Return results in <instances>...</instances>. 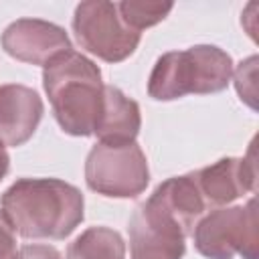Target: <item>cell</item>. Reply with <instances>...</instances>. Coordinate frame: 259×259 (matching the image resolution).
<instances>
[{
    "instance_id": "5b68a950",
    "label": "cell",
    "mask_w": 259,
    "mask_h": 259,
    "mask_svg": "<svg viewBox=\"0 0 259 259\" xmlns=\"http://www.w3.org/2000/svg\"><path fill=\"white\" fill-rule=\"evenodd\" d=\"M87 186L109 198H136L150 182L146 154L136 142H97L85 160Z\"/></svg>"
},
{
    "instance_id": "2e32d148",
    "label": "cell",
    "mask_w": 259,
    "mask_h": 259,
    "mask_svg": "<svg viewBox=\"0 0 259 259\" xmlns=\"http://www.w3.org/2000/svg\"><path fill=\"white\" fill-rule=\"evenodd\" d=\"M16 259H61V253L51 245H24L18 249Z\"/></svg>"
},
{
    "instance_id": "9a60e30c",
    "label": "cell",
    "mask_w": 259,
    "mask_h": 259,
    "mask_svg": "<svg viewBox=\"0 0 259 259\" xmlns=\"http://www.w3.org/2000/svg\"><path fill=\"white\" fill-rule=\"evenodd\" d=\"M16 233L0 208V259H16Z\"/></svg>"
},
{
    "instance_id": "8992f818",
    "label": "cell",
    "mask_w": 259,
    "mask_h": 259,
    "mask_svg": "<svg viewBox=\"0 0 259 259\" xmlns=\"http://www.w3.org/2000/svg\"><path fill=\"white\" fill-rule=\"evenodd\" d=\"M73 32L81 49L105 63H121L132 57L142 34L132 30L119 16L117 2L87 0L77 4Z\"/></svg>"
},
{
    "instance_id": "277c9868",
    "label": "cell",
    "mask_w": 259,
    "mask_h": 259,
    "mask_svg": "<svg viewBox=\"0 0 259 259\" xmlns=\"http://www.w3.org/2000/svg\"><path fill=\"white\" fill-rule=\"evenodd\" d=\"M196 251L206 259H243L259 257L257 202L251 198L245 206H219L204 214L192 229Z\"/></svg>"
},
{
    "instance_id": "5bb4252c",
    "label": "cell",
    "mask_w": 259,
    "mask_h": 259,
    "mask_svg": "<svg viewBox=\"0 0 259 259\" xmlns=\"http://www.w3.org/2000/svg\"><path fill=\"white\" fill-rule=\"evenodd\" d=\"M255 71H257V57H249L247 61H241L235 71V87L241 95V101H247L253 109L255 105Z\"/></svg>"
},
{
    "instance_id": "7a4b0ae2",
    "label": "cell",
    "mask_w": 259,
    "mask_h": 259,
    "mask_svg": "<svg viewBox=\"0 0 259 259\" xmlns=\"http://www.w3.org/2000/svg\"><path fill=\"white\" fill-rule=\"evenodd\" d=\"M42 87L61 130L69 136H93L103 111L99 67L77 51H67L42 67Z\"/></svg>"
},
{
    "instance_id": "9c48e42d",
    "label": "cell",
    "mask_w": 259,
    "mask_h": 259,
    "mask_svg": "<svg viewBox=\"0 0 259 259\" xmlns=\"http://www.w3.org/2000/svg\"><path fill=\"white\" fill-rule=\"evenodd\" d=\"M206 206H223L257 188L255 148L243 158H221L219 162L190 172Z\"/></svg>"
},
{
    "instance_id": "ba28073f",
    "label": "cell",
    "mask_w": 259,
    "mask_h": 259,
    "mask_svg": "<svg viewBox=\"0 0 259 259\" xmlns=\"http://www.w3.org/2000/svg\"><path fill=\"white\" fill-rule=\"evenodd\" d=\"M0 42L12 59L42 67L61 53L73 49L63 26L40 18H18L10 22Z\"/></svg>"
},
{
    "instance_id": "6da1fadb",
    "label": "cell",
    "mask_w": 259,
    "mask_h": 259,
    "mask_svg": "<svg viewBox=\"0 0 259 259\" xmlns=\"http://www.w3.org/2000/svg\"><path fill=\"white\" fill-rule=\"evenodd\" d=\"M0 208L22 239H65L85 217L81 190L59 178H18L0 196Z\"/></svg>"
},
{
    "instance_id": "30bf717a",
    "label": "cell",
    "mask_w": 259,
    "mask_h": 259,
    "mask_svg": "<svg viewBox=\"0 0 259 259\" xmlns=\"http://www.w3.org/2000/svg\"><path fill=\"white\" fill-rule=\"evenodd\" d=\"M40 95L20 83L0 85V142L4 146H22L36 132L42 119Z\"/></svg>"
},
{
    "instance_id": "52a82bcc",
    "label": "cell",
    "mask_w": 259,
    "mask_h": 259,
    "mask_svg": "<svg viewBox=\"0 0 259 259\" xmlns=\"http://www.w3.org/2000/svg\"><path fill=\"white\" fill-rule=\"evenodd\" d=\"M127 231L132 259H182L190 235L154 192L136 206Z\"/></svg>"
},
{
    "instance_id": "8fae6325",
    "label": "cell",
    "mask_w": 259,
    "mask_h": 259,
    "mask_svg": "<svg viewBox=\"0 0 259 259\" xmlns=\"http://www.w3.org/2000/svg\"><path fill=\"white\" fill-rule=\"evenodd\" d=\"M142 125L140 105L130 99L121 89L105 85L103 89V111L97 121L93 136L105 144H125L136 142Z\"/></svg>"
},
{
    "instance_id": "7c38bea8",
    "label": "cell",
    "mask_w": 259,
    "mask_h": 259,
    "mask_svg": "<svg viewBox=\"0 0 259 259\" xmlns=\"http://www.w3.org/2000/svg\"><path fill=\"white\" fill-rule=\"evenodd\" d=\"M67 259H125V243L109 227H89L69 245Z\"/></svg>"
},
{
    "instance_id": "3957f363",
    "label": "cell",
    "mask_w": 259,
    "mask_h": 259,
    "mask_svg": "<svg viewBox=\"0 0 259 259\" xmlns=\"http://www.w3.org/2000/svg\"><path fill=\"white\" fill-rule=\"evenodd\" d=\"M233 59L214 45H194L164 53L148 79V95L156 101H174L184 95H208L227 89Z\"/></svg>"
},
{
    "instance_id": "4fadbf2b",
    "label": "cell",
    "mask_w": 259,
    "mask_h": 259,
    "mask_svg": "<svg viewBox=\"0 0 259 259\" xmlns=\"http://www.w3.org/2000/svg\"><path fill=\"white\" fill-rule=\"evenodd\" d=\"M174 8L172 2H146V0H125L117 2V10L121 20L136 32L142 34L144 28H150L162 22L170 10Z\"/></svg>"
},
{
    "instance_id": "e0dca14e",
    "label": "cell",
    "mask_w": 259,
    "mask_h": 259,
    "mask_svg": "<svg viewBox=\"0 0 259 259\" xmlns=\"http://www.w3.org/2000/svg\"><path fill=\"white\" fill-rule=\"evenodd\" d=\"M8 168H10V156L6 152V146L0 142V180L8 174Z\"/></svg>"
}]
</instances>
